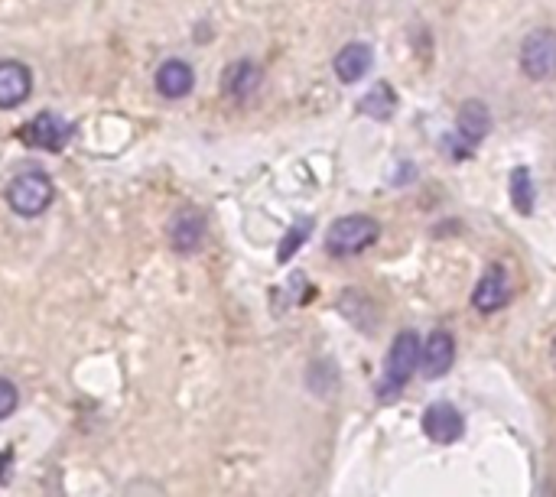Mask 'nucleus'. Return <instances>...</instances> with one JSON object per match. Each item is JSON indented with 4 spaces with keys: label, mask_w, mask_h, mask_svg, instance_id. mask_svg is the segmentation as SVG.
<instances>
[{
    "label": "nucleus",
    "mask_w": 556,
    "mask_h": 497,
    "mask_svg": "<svg viewBox=\"0 0 556 497\" xmlns=\"http://www.w3.org/2000/svg\"><path fill=\"white\" fill-rule=\"evenodd\" d=\"M420 368V338L417 332H400L384 361V377L378 384V400H394L410 384V377Z\"/></svg>",
    "instance_id": "obj_1"
},
{
    "label": "nucleus",
    "mask_w": 556,
    "mask_h": 497,
    "mask_svg": "<svg viewBox=\"0 0 556 497\" xmlns=\"http://www.w3.org/2000/svg\"><path fill=\"white\" fill-rule=\"evenodd\" d=\"M56 199V186L53 179L40 169H33V173H23L7 186V205L10 212L20 215V218H40L49 212V205Z\"/></svg>",
    "instance_id": "obj_2"
},
{
    "label": "nucleus",
    "mask_w": 556,
    "mask_h": 497,
    "mask_svg": "<svg viewBox=\"0 0 556 497\" xmlns=\"http://www.w3.org/2000/svg\"><path fill=\"white\" fill-rule=\"evenodd\" d=\"M378 221L368 218V215H345L339 218L326 234V251L332 257H355L361 251H368V247L378 241Z\"/></svg>",
    "instance_id": "obj_3"
},
{
    "label": "nucleus",
    "mask_w": 556,
    "mask_h": 497,
    "mask_svg": "<svg viewBox=\"0 0 556 497\" xmlns=\"http://www.w3.org/2000/svg\"><path fill=\"white\" fill-rule=\"evenodd\" d=\"M488 130H491V111H488V104H482V101H465L462 108H459V117H456V137L446 140V147H452V143L459 147L452 160H462V156H469L472 147H478V143L488 137Z\"/></svg>",
    "instance_id": "obj_4"
},
{
    "label": "nucleus",
    "mask_w": 556,
    "mask_h": 497,
    "mask_svg": "<svg viewBox=\"0 0 556 497\" xmlns=\"http://www.w3.org/2000/svg\"><path fill=\"white\" fill-rule=\"evenodd\" d=\"M20 140L33 150L59 153V150H66V143L72 140V124L62 114L40 111L27 127L20 130Z\"/></svg>",
    "instance_id": "obj_5"
},
{
    "label": "nucleus",
    "mask_w": 556,
    "mask_h": 497,
    "mask_svg": "<svg viewBox=\"0 0 556 497\" xmlns=\"http://www.w3.org/2000/svg\"><path fill=\"white\" fill-rule=\"evenodd\" d=\"M521 69L534 82H547L556 75V33L534 30L521 43Z\"/></svg>",
    "instance_id": "obj_6"
},
{
    "label": "nucleus",
    "mask_w": 556,
    "mask_h": 497,
    "mask_svg": "<svg viewBox=\"0 0 556 497\" xmlns=\"http://www.w3.org/2000/svg\"><path fill=\"white\" fill-rule=\"evenodd\" d=\"M511 299V273L504 264H491L485 267L482 280L475 283L472 290V306L482 312V316H491V312H498L508 306Z\"/></svg>",
    "instance_id": "obj_7"
},
{
    "label": "nucleus",
    "mask_w": 556,
    "mask_h": 497,
    "mask_svg": "<svg viewBox=\"0 0 556 497\" xmlns=\"http://www.w3.org/2000/svg\"><path fill=\"white\" fill-rule=\"evenodd\" d=\"M205 228H209V221H205L199 208H183L166 225V238H170V247L176 254H196L205 241Z\"/></svg>",
    "instance_id": "obj_8"
},
{
    "label": "nucleus",
    "mask_w": 556,
    "mask_h": 497,
    "mask_svg": "<svg viewBox=\"0 0 556 497\" xmlns=\"http://www.w3.org/2000/svg\"><path fill=\"white\" fill-rule=\"evenodd\" d=\"M420 426L433 442H439V446H449V442L462 439V433H465L462 413L452 407V403H430V407L423 410Z\"/></svg>",
    "instance_id": "obj_9"
},
{
    "label": "nucleus",
    "mask_w": 556,
    "mask_h": 497,
    "mask_svg": "<svg viewBox=\"0 0 556 497\" xmlns=\"http://www.w3.org/2000/svg\"><path fill=\"white\" fill-rule=\"evenodd\" d=\"M33 91V72L30 65H23L17 59H4L0 62V108H20L23 101L30 98Z\"/></svg>",
    "instance_id": "obj_10"
},
{
    "label": "nucleus",
    "mask_w": 556,
    "mask_h": 497,
    "mask_svg": "<svg viewBox=\"0 0 556 497\" xmlns=\"http://www.w3.org/2000/svg\"><path fill=\"white\" fill-rule=\"evenodd\" d=\"M452 361H456V342H452V335L436 329L430 332V338L420 345V368L426 377H443L449 374Z\"/></svg>",
    "instance_id": "obj_11"
},
{
    "label": "nucleus",
    "mask_w": 556,
    "mask_h": 497,
    "mask_svg": "<svg viewBox=\"0 0 556 497\" xmlns=\"http://www.w3.org/2000/svg\"><path fill=\"white\" fill-rule=\"evenodd\" d=\"M196 88V72H192V65L183 59H166L160 69H157V91L163 98L179 101L186 98L189 91Z\"/></svg>",
    "instance_id": "obj_12"
},
{
    "label": "nucleus",
    "mask_w": 556,
    "mask_h": 497,
    "mask_svg": "<svg viewBox=\"0 0 556 497\" xmlns=\"http://www.w3.org/2000/svg\"><path fill=\"white\" fill-rule=\"evenodd\" d=\"M261 65L251 62V59H241V62H231L228 69H225V78H222V91L228 98H235V101H244V98H251L257 85H261Z\"/></svg>",
    "instance_id": "obj_13"
},
{
    "label": "nucleus",
    "mask_w": 556,
    "mask_h": 497,
    "mask_svg": "<svg viewBox=\"0 0 556 497\" xmlns=\"http://www.w3.org/2000/svg\"><path fill=\"white\" fill-rule=\"evenodd\" d=\"M374 62V52L368 43H348L339 56H335V75H339V82L345 85H355L365 78V72L371 69Z\"/></svg>",
    "instance_id": "obj_14"
},
{
    "label": "nucleus",
    "mask_w": 556,
    "mask_h": 497,
    "mask_svg": "<svg viewBox=\"0 0 556 497\" xmlns=\"http://www.w3.org/2000/svg\"><path fill=\"white\" fill-rule=\"evenodd\" d=\"M358 111L361 114H368V117H374V121H387V117H391L394 111H397V98H394V88L387 85V82H378L365 98H361V104H358Z\"/></svg>",
    "instance_id": "obj_15"
},
{
    "label": "nucleus",
    "mask_w": 556,
    "mask_h": 497,
    "mask_svg": "<svg viewBox=\"0 0 556 497\" xmlns=\"http://www.w3.org/2000/svg\"><path fill=\"white\" fill-rule=\"evenodd\" d=\"M508 192H511V202L514 208L521 215H530L534 212V199H537V192H534V179H530V173L524 166H517L511 179H508Z\"/></svg>",
    "instance_id": "obj_16"
},
{
    "label": "nucleus",
    "mask_w": 556,
    "mask_h": 497,
    "mask_svg": "<svg viewBox=\"0 0 556 497\" xmlns=\"http://www.w3.org/2000/svg\"><path fill=\"white\" fill-rule=\"evenodd\" d=\"M309 231H313V221L309 218H303V221H296V225L287 231V238L280 241V247H277V260L280 264H287V260L300 251V247L306 244V238H309Z\"/></svg>",
    "instance_id": "obj_17"
},
{
    "label": "nucleus",
    "mask_w": 556,
    "mask_h": 497,
    "mask_svg": "<svg viewBox=\"0 0 556 497\" xmlns=\"http://www.w3.org/2000/svg\"><path fill=\"white\" fill-rule=\"evenodd\" d=\"M20 407V390L10 377H0V423L10 420Z\"/></svg>",
    "instance_id": "obj_18"
},
{
    "label": "nucleus",
    "mask_w": 556,
    "mask_h": 497,
    "mask_svg": "<svg viewBox=\"0 0 556 497\" xmlns=\"http://www.w3.org/2000/svg\"><path fill=\"white\" fill-rule=\"evenodd\" d=\"M553 364H556V342H553Z\"/></svg>",
    "instance_id": "obj_19"
}]
</instances>
